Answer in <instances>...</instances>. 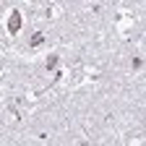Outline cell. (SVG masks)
<instances>
[{
    "label": "cell",
    "mask_w": 146,
    "mask_h": 146,
    "mask_svg": "<svg viewBox=\"0 0 146 146\" xmlns=\"http://www.w3.org/2000/svg\"><path fill=\"white\" fill-rule=\"evenodd\" d=\"M5 29H8V34H18V29H21V11H11V16L5 18Z\"/></svg>",
    "instance_id": "1"
},
{
    "label": "cell",
    "mask_w": 146,
    "mask_h": 146,
    "mask_svg": "<svg viewBox=\"0 0 146 146\" xmlns=\"http://www.w3.org/2000/svg\"><path fill=\"white\" fill-rule=\"evenodd\" d=\"M42 44H44V34H42V31H36V34L31 36V47H42Z\"/></svg>",
    "instance_id": "2"
},
{
    "label": "cell",
    "mask_w": 146,
    "mask_h": 146,
    "mask_svg": "<svg viewBox=\"0 0 146 146\" xmlns=\"http://www.w3.org/2000/svg\"><path fill=\"white\" fill-rule=\"evenodd\" d=\"M55 65H58V55H52V58H47V68H50V70H52V68H55Z\"/></svg>",
    "instance_id": "3"
},
{
    "label": "cell",
    "mask_w": 146,
    "mask_h": 146,
    "mask_svg": "<svg viewBox=\"0 0 146 146\" xmlns=\"http://www.w3.org/2000/svg\"><path fill=\"white\" fill-rule=\"evenodd\" d=\"M141 65H143V60H141V58H136V60H133V70H138Z\"/></svg>",
    "instance_id": "4"
}]
</instances>
